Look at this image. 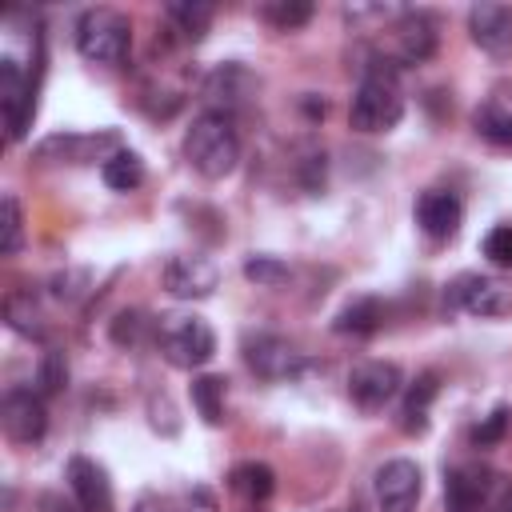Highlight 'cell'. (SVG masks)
I'll return each instance as SVG.
<instances>
[{
    "label": "cell",
    "instance_id": "obj_26",
    "mask_svg": "<svg viewBox=\"0 0 512 512\" xmlns=\"http://www.w3.org/2000/svg\"><path fill=\"white\" fill-rule=\"evenodd\" d=\"M312 4L308 0H268V4H260V16L272 24V28H280V32H296V28H304L308 20H312Z\"/></svg>",
    "mask_w": 512,
    "mask_h": 512
},
{
    "label": "cell",
    "instance_id": "obj_25",
    "mask_svg": "<svg viewBox=\"0 0 512 512\" xmlns=\"http://www.w3.org/2000/svg\"><path fill=\"white\" fill-rule=\"evenodd\" d=\"M192 404L204 424H224V376H196L192 380Z\"/></svg>",
    "mask_w": 512,
    "mask_h": 512
},
{
    "label": "cell",
    "instance_id": "obj_13",
    "mask_svg": "<svg viewBox=\"0 0 512 512\" xmlns=\"http://www.w3.org/2000/svg\"><path fill=\"white\" fill-rule=\"evenodd\" d=\"M468 32H472L476 48L488 52L492 60L512 56V8L508 4H492V0L472 4L468 8Z\"/></svg>",
    "mask_w": 512,
    "mask_h": 512
},
{
    "label": "cell",
    "instance_id": "obj_33",
    "mask_svg": "<svg viewBox=\"0 0 512 512\" xmlns=\"http://www.w3.org/2000/svg\"><path fill=\"white\" fill-rule=\"evenodd\" d=\"M484 256H488L496 268H512V224H496V228L484 236Z\"/></svg>",
    "mask_w": 512,
    "mask_h": 512
},
{
    "label": "cell",
    "instance_id": "obj_6",
    "mask_svg": "<svg viewBox=\"0 0 512 512\" xmlns=\"http://www.w3.org/2000/svg\"><path fill=\"white\" fill-rule=\"evenodd\" d=\"M436 44H440V24L424 8H404L392 20V28H388V60L396 68L400 64H424V60H432Z\"/></svg>",
    "mask_w": 512,
    "mask_h": 512
},
{
    "label": "cell",
    "instance_id": "obj_31",
    "mask_svg": "<svg viewBox=\"0 0 512 512\" xmlns=\"http://www.w3.org/2000/svg\"><path fill=\"white\" fill-rule=\"evenodd\" d=\"M512 428V408H492L476 428H472V448H496Z\"/></svg>",
    "mask_w": 512,
    "mask_h": 512
},
{
    "label": "cell",
    "instance_id": "obj_11",
    "mask_svg": "<svg viewBox=\"0 0 512 512\" xmlns=\"http://www.w3.org/2000/svg\"><path fill=\"white\" fill-rule=\"evenodd\" d=\"M400 384H404V376H400V368L392 360H364L348 376V396L364 412H380L400 392Z\"/></svg>",
    "mask_w": 512,
    "mask_h": 512
},
{
    "label": "cell",
    "instance_id": "obj_32",
    "mask_svg": "<svg viewBox=\"0 0 512 512\" xmlns=\"http://www.w3.org/2000/svg\"><path fill=\"white\" fill-rule=\"evenodd\" d=\"M244 276L260 288H280V284H288V264L276 260V256H252L244 264Z\"/></svg>",
    "mask_w": 512,
    "mask_h": 512
},
{
    "label": "cell",
    "instance_id": "obj_20",
    "mask_svg": "<svg viewBox=\"0 0 512 512\" xmlns=\"http://www.w3.org/2000/svg\"><path fill=\"white\" fill-rule=\"evenodd\" d=\"M440 392V376L436 372H420L408 388H404V400H400V432L408 436H420L428 428V408Z\"/></svg>",
    "mask_w": 512,
    "mask_h": 512
},
{
    "label": "cell",
    "instance_id": "obj_7",
    "mask_svg": "<svg viewBox=\"0 0 512 512\" xmlns=\"http://www.w3.org/2000/svg\"><path fill=\"white\" fill-rule=\"evenodd\" d=\"M116 132H56L36 144V160H60V164H96L112 160L120 152Z\"/></svg>",
    "mask_w": 512,
    "mask_h": 512
},
{
    "label": "cell",
    "instance_id": "obj_35",
    "mask_svg": "<svg viewBox=\"0 0 512 512\" xmlns=\"http://www.w3.org/2000/svg\"><path fill=\"white\" fill-rule=\"evenodd\" d=\"M76 280H88L84 272H68V276H56L52 280V292L60 296V300H80L84 296V288H76Z\"/></svg>",
    "mask_w": 512,
    "mask_h": 512
},
{
    "label": "cell",
    "instance_id": "obj_17",
    "mask_svg": "<svg viewBox=\"0 0 512 512\" xmlns=\"http://www.w3.org/2000/svg\"><path fill=\"white\" fill-rule=\"evenodd\" d=\"M68 488H72L80 512H112V480H108L104 464H96L88 456H72L68 460Z\"/></svg>",
    "mask_w": 512,
    "mask_h": 512
},
{
    "label": "cell",
    "instance_id": "obj_27",
    "mask_svg": "<svg viewBox=\"0 0 512 512\" xmlns=\"http://www.w3.org/2000/svg\"><path fill=\"white\" fill-rule=\"evenodd\" d=\"M148 336H156V320H148L140 308L120 312V316L112 320V340H116L120 348H136V344H144Z\"/></svg>",
    "mask_w": 512,
    "mask_h": 512
},
{
    "label": "cell",
    "instance_id": "obj_34",
    "mask_svg": "<svg viewBox=\"0 0 512 512\" xmlns=\"http://www.w3.org/2000/svg\"><path fill=\"white\" fill-rule=\"evenodd\" d=\"M480 512H512V480L508 476H496L492 480V492H488V500H484Z\"/></svg>",
    "mask_w": 512,
    "mask_h": 512
},
{
    "label": "cell",
    "instance_id": "obj_10",
    "mask_svg": "<svg viewBox=\"0 0 512 512\" xmlns=\"http://www.w3.org/2000/svg\"><path fill=\"white\" fill-rule=\"evenodd\" d=\"M160 280H164V288H168L176 300H204V296L216 292L220 268H216L208 256H200V252H184V256H172V260L164 264Z\"/></svg>",
    "mask_w": 512,
    "mask_h": 512
},
{
    "label": "cell",
    "instance_id": "obj_19",
    "mask_svg": "<svg viewBox=\"0 0 512 512\" xmlns=\"http://www.w3.org/2000/svg\"><path fill=\"white\" fill-rule=\"evenodd\" d=\"M472 124H476V132H480L488 144H500V148L512 144V80H500V84L484 96V104L476 108Z\"/></svg>",
    "mask_w": 512,
    "mask_h": 512
},
{
    "label": "cell",
    "instance_id": "obj_14",
    "mask_svg": "<svg viewBox=\"0 0 512 512\" xmlns=\"http://www.w3.org/2000/svg\"><path fill=\"white\" fill-rule=\"evenodd\" d=\"M252 92H256V76H252L244 64H236V60L212 68V72L204 76V88H200V96L208 100V112H228V116H232L240 104H248Z\"/></svg>",
    "mask_w": 512,
    "mask_h": 512
},
{
    "label": "cell",
    "instance_id": "obj_23",
    "mask_svg": "<svg viewBox=\"0 0 512 512\" xmlns=\"http://www.w3.org/2000/svg\"><path fill=\"white\" fill-rule=\"evenodd\" d=\"M228 488L244 500V504H264L272 492H276V472L260 460H244L228 472Z\"/></svg>",
    "mask_w": 512,
    "mask_h": 512
},
{
    "label": "cell",
    "instance_id": "obj_28",
    "mask_svg": "<svg viewBox=\"0 0 512 512\" xmlns=\"http://www.w3.org/2000/svg\"><path fill=\"white\" fill-rule=\"evenodd\" d=\"M0 212H4V220H0V252L4 256H16L20 248H24V216H20V200L12 196V192H4V200H0Z\"/></svg>",
    "mask_w": 512,
    "mask_h": 512
},
{
    "label": "cell",
    "instance_id": "obj_9",
    "mask_svg": "<svg viewBox=\"0 0 512 512\" xmlns=\"http://www.w3.org/2000/svg\"><path fill=\"white\" fill-rule=\"evenodd\" d=\"M244 360H248V368H252L260 380H292V376L304 372V352H300L292 340L276 336V332H256V336H248V340H244Z\"/></svg>",
    "mask_w": 512,
    "mask_h": 512
},
{
    "label": "cell",
    "instance_id": "obj_21",
    "mask_svg": "<svg viewBox=\"0 0 512 512\" xmlns=\"http://www.w3.org/2000/svg\"><path fill=\"white\" fill-rule=\"evenodd\" d=\"M164 16H168V24L180 40L196 44V40L208 36V24H212L216 8L208 0H172V4H164Z\"/></svg>",
    "mask_w": 512,
    "mask_h": 512
},
{
    "label": "cell",
    "instance_id": "obj_22",
    "mask_svg": "<svg viewBox=\"0 0 512 512\" xmlns=\"http://www.w3.org/2000/svg\"><path fill=\"white\" fill-rule=\"evenodd\" d=\"M384 300L380 296H356L352 304H344L340 308V316H336V332L340 336H372V332H380L384 328Z\"/></svg>",
    "mask_w": 512,
    "mask_h": 512
},
{
    "label": "cell",
    "instance_id": "obj_1",
    "mask_svg": "<svg viewBox=\"0 0 512 512\" xmlns=\"http://www.w3.org/2000/svg\"><path fill=\"white\" fill-rule=\"evenodd\" d=\"M404 116V88H400V72L388 56L372 52L368 64H360V84L348 108V120L356 132H388L396 128Z\"/></svg>",
    "mask_w": 512,
    "mask_h": 512
},
{
    "label": "cell",
    "instance_id": "obj_5",
    "mask_svg": "<svg viewBox=\"0 0 512 512\" xmlns=\"http://www.w3.org/2000/svg\"><path fill=\"white\" fill-rule=\"evenodd\" d=\"M448 304L480 316V320H496L512 312V280L496 276V272H464L448 284Z\"/></svg>",
    "mask_w": 512,
    "mask_h": 512
},
{
    "label": "cell",
    "instance_id": "obj_36",
    "mask_svg": "<svg viewBox=\"0 0 512 512\" xmlns=\"http://www.w3.org/2000/svg\"><path fill=\"white\" fill-rule=\"evenodd\" d=\"M132 512H180V508H176V500H168V496H144Z\"/></svg>",
    "mask_w": 512,
    "mask_h": 512
},
{
    "label": "cell",
    "instance_id": "obj_18",
    "mask_svg": "<svg viewBox=\"0 0 512 512\" xmlns=\"http://www.w3.org/2000/svg\"><path fill=\"white\" fill-rule=\"evenodd\" d=\"M460 220H464V204L448 188H432V192H424L416 200V224L432 240H452L460 232Z\"/></svg>",
    "mask_w": 512,
    "mask_h": 512
},
{
    "label": "cell",
    "instance_id": "obj_4",
    "mask_svg": "<svg viewBox=\"0 0 512 512\" xmlns=\"http://www.w3.org/2000/svg\"><path fill=\"white\" fill-rule=\"evenodd\" d=\"M132 48V24L116 8H88L76 20V52L88 64H124Z\"/></svg>",
    "mask_w": 512,
    "mask_h": 512
},
{
    "label": "cell",
    "instance_id": "obj_3",
    "mask_svg": "<svg viewBox=\"0 0 512 512\" xmlns=\"http://www.w3.org/2000/svg\"><path fill=\"white\" fill-rule=\"evenodd\" d=\"M156 348L160 356L172 364V368H204L212 356H216V332L204 316L196 312H164L156 320Z\"/></svg>",
    "mask_w": 512,
    "mask_h": 512
},
{
    "label": "cell",
    "instance_id": "obj_2",
    "mask_svg": "<svg viewBox=\"0 0 512 512\" xmlns=\"http://www.w3.org/2000/svg\"><path fill=\"white\" fill-rule=\"evenodd\" d=\"M184 156L204 180H224L240 164V132L228 112H200L184 136Z\"/></svg>",
    "mask_w": 512,
    "mask_h": 512
},
{
    "label": "cell",
    "instance_id": "obj_29",
    "mask_svg": "<svg viewBox=\"0 0 512 512\" xmlns=\"http://www.w3.org/2000/svg\"><path fill=\"white\" fill-rule=\"evenodd\" d=\"M4 316H8V324L20 332V336H40V312H36V304H32V292H12L8 300H4Z\"/></svg>",
    "mask_w": 512,
    "mask_h": 512
},
{
    "label": "cell",
    "instance_id": "obj_24",
    "mask_svg": "<svg viewBox=\"0 0 512 512\" xmlns=\"http://www.w3.org/2000/svg\"><path fill=\"white\" fill-rule=\"evenodd\" d=\"M100 176H104V184H108L112 192H132V188L144 184V160H140L132 148H120L112 160L100 164Z\"/></svg>",
    "mask_w": 512,
    "mask_h": 512
},
{
    "label": "cell",
    "instance_id": "obj_8",
    "mask_svg": "<svg viewBox=\"0 0 512 512\" xmlns=\"http://www.w3.org/2000/svg\"><path fill=\"white\" fill-rule=\"evenodd\" d=\"M0 108H4V128H8V140H24V132L32 128V116H36V96H32V76L12 60V56H0Z\"/></svg>",
    "mask_w": 512,
    "mask_h": 512
},
{
    "label": "cell",
    "instance_id": "obj_16",
    "mask_svg": "<svg viewBox=\"0 0 512 512\" xmlns=\"http://www.w3.org/2000/svg\"><path fill=\"white\" fill-rule=\"evenodd\" d=\"M492 480L496 472L476 464V460H464V464H452L448 468V480H444V500H448V512H480L488 492H492Z\"/></svg>",
    "mask_w": 512,
    "mask_h": 512
},
{
    "label": "cell",
    "instance_id": "obj_30",
    "mask_svg": "<svg viewBox=\"0 0 512 512\" xmlns=\"http://www.w3.org/2000/svg\"><path fill=\"white\" fill-rule=\"evenodd\" d=\"M36 384H40V392H44V396L64 392V384H68V360H64V352H60V348H48V352L40 356Z\"/></svg>",
    "mask_w": 512,
    "mask_h": 512
},
{
    "label": "cell",
    "instance_id": "obj_12",
    "mask_svg": "<svg viewBox=\"0 0 512 512\" xmlns=\"http://www.w3.org/2000/svg\"><path fill=\"white\" fill-rule=\"evenodd\" d=\"M0 424H4V436L12 444H36L48 432V408L36 392L12 388L0 404Z\"/></svg>",
    "mask_w": 512,
    "mask_h": 512
},
{
    "label": "cell",
    "instance_id": "obj_15",
    "mask_svg": "<svg viewBox=\"0 0 512 512\" xmlns=\"http://www.w3.org/2000/svg\"><path fill=\"white\" fill-rule=\"evenodd\" d=\"M420 468L412 460H388L376 472V504L380 512H416L420 504Z\"/></svg>",
    "mask_w": 512,
    "mask_h": 512
}]
</instances>
